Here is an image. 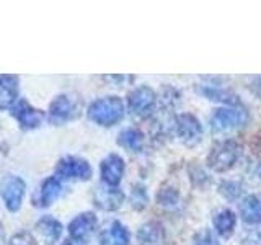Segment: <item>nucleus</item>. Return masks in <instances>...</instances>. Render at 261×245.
<instances>
[{
  "label": "nucleus",
  "mask_w": 261,
  "mask_h": 245,
  "mask_svg": "<svg viewBox=\"0 0 261 245\" xmlns=\"http://www.w3.org/2000/svg\"><path fill=\"white\" fill-rule=\"evenodd\" d=\"M24 190H27V183L16 175H7L0 182V194H2V200L10 212L20 209Z\"/></svg>",
  "instance_id": "obj_7"
},
{
  "label": "nucleus",
  "mask_w": 261,
  "mask_h": 245,
  "mask_svg": "<svg viewBox=\"0 0 261 245\" xmlns=\"http://www.w3.org/2000/svg\"><path fill=\"white\" fill-rule=\"evenodd\" d=\"M147 203H149V196H147V191L142 185H134L133 186V191H130V204H133V208L141 211L147 206Z\"/></svg>",
  "instance_id": "obj_23"
},
{
  "label": "nucleus",
  "mask_w": 261,
  "mask_h": 245,
  "mask_svg": "<svg viewBox=\"0 0 261 245\" xmlns=\"http://www.w3.org/2000/svg\"><path fill=\"white\" fill-rule=\"evenodd\" d=\"M62 193V183L57 177H49L46 178L43 185L39 186L38 193L35 194V206L39 208H47L59 198Z\"/></svg>",
  "instance_id": "obj_13"
},
{
  "label": "nucleus",
  "mask_w": 261,
  "mask_h": 245,
  "mask_svg": "<svg viewBox=\"0 0 261 245\" xmlns=\"http://www.w3.org/2000/svg\"><path fill=\"white\" fill-rule=\"evenodd\" d=\"M36 229L41 235V239L44 240L46 245H53L59 240V237L62 234V224L57 219L51 216H44L41 217L36 223Z\"/></svg>",
  "instance_id": "obj_17"
},
{
  "label": "nucleus",
  "mask_w": 261,
  "mask_h": 245,
  "mask_svg": "<svg viewBox=\"0 0 261 245\" xmlns=\"http://www.w3.org/2000/svg\"><path fill=\"white\" fill-rule=\"evenodd\" d=\"M175 131L179 141L186 145H194L201 141L202 137V126L199 119L191 113L178 114L175 119Z\"/></svg>",
  "instance_id": "obj_8"
},
{
  "label": "nucleus",
  "mask_w": 261,
  "mask_h": 245,
  "mask_svg": "<svg viewBox=\"0 0 261 245\" xmlns=\"http://www.w3.org/2000/svg\"><path fill=\"white\" fill-rule=\"evenodd\" d=\"M248 111L242 106H224L212 113L211 129L214 133H228V131L240 129L248 122Z\"/></svg>",
  "instance_id": "obj_3"
},
{
  "label": "nucleus",
  "mask_w": 261,
  "mask_h": 245,
  "mask_svg": "<svg viewBox=\"0 0 261 245\" xmlns=\"http://www.w3.org/2000/svg\"><path fill=\"white\" fill-rule=\"evenodd\" d=\"M12 116L16 118L23 129H35L44 119V113L41 110L33 108L27 100H20L12 108Z\"/></svg>",
  "instance_id": "obj_10"
},
{
  "label": "nucleus",
  "mask_w": 261,
  "mask_h": 245,
  "mask_svg": "<svg viewBox=\"0 0 261 245\" xmlns=\"http://www.w3.org/2000/svg\"><path fill=\"white\" fill-rule=\"evenodd\" d=\"M96 226L98 220L93 212H82L69 224V234L73 240L84 242L95 232Z\"/></svg>",
  "instance_id": "obj_12"
},
{
  "label": "nucleus",
  "mask_w": 261,
  "mask_h": 245,
  "mask_svg": "<svg viewBox=\"0 0 261 245\" xmlns=\"http://www.w3.org/2000/svg\"><path fill=\"white\" fill-rule=\"evenodd\" d=\"M139 245H163L165 243V231L159 223H147L141 226L137 232Z\"/></svg>",
  "instance_id": "obj_18"
},
{
  "label": "nucleus",
  "mask_w": 261,
  "mask_h": 245,
  "mask_svg": "<svg viewBox=\"0 0 261 245\" xmlns=\"http://www.w3.org/2000/svg\"><path fill=\"white\" fill-rule=\"evenodd\" d=\"M202 93L206 95L209 100L222 102V103H227L230 106H235L237 103H239L235 93H232L230 90H225V88L219 87V85H206L202 88Z\"/></svg>",
  "instance_id": "obj_21"
},
{
  "label": "nucleus",
  "mask_w": 261,
  "mask_h": 245,
  "mask_svg": "<svg viewBox=\"0 0 261 245\" xmlns=\"http://www.w3.org/2000/svg\"><path fill=\"white\" fill-rule=\"evenodd\" d=\"M118 144L129 152H139L144 147V134L136 128H126L119 133Z\"/></svg>",
  "instance_id": "obj_20"
},
{
  "label": "nucleus",
  "mask_w": 261,
  "mask_h": 245,
  "mask_svg": "<svg viewBox=\"0 0 261 245\" xmlns=\"http://www.w3.org/2000/svg\"><path fill=\"white\" fill-rule=\"evenodd\" d=\"M56 177L59 180H82V182H87L92 177V167L85 159L69 155V157H64L57 162Z\"/></svg>",
  "instance_id": "obj_6"
},
{
  "label": "nucleus",
  "mask_w": 261,
  "mask_h": 245,
  "mask_svg": "<svg viewBox=\"0 0 261 245\" xmlns=\"http://www.w3.org/2000/svg\"><path fill=\"white\" fill-rule=\"evenodd\" d=\"M101 245H129L130 235L124 224H121L119 220H113L108 229L100 234Z\"/></svg>",
  "instance_id": "obj_15"
},
{
  "label": "nucleus",
  "mask_w": 261,
  "mask_h": 245,
  "mask_svg": "<svg viewBox=\"0 0 261 245\" xmlns=\"http://www.w3.org/2000/svg\"><path fill=\"white\" fill-rule=\"evenodd\" d=\"M240 217L247 224L261 223V194H248L240 201Z\"/></svg>",
  "instance_id": "obj_14"
},
{
  "label": "nucleus",
  "mask_w": 261,
  "mask_h": 245,
  "mask_svg": "<svg viewBox=\"0 0 261 245\" xmlns=\"http://www.w3.org/2000/svg\"><path fill=\"white\" fill-rule=\"evenodd\" d=\"M122 201H124V193L118 186H110L106 183H101L93 191L95 206L103 211H116L121 208Z\"/></svg>",
  "instance_id": "obj_9"
},
{
  "label": "nucleus",
  "mask_w": 261,
  "mask_h": 245,
  "mask_svg": "<svg viewBox=\"0 0 261 245\" xmlns=\"http://www.w3.org/2000/svg\"><path fill=\"white\" fill-rule=\"evenodd\" d=\"M64 245H82V242H79V240H73V239H67L64 242Z\"/></svg>",
  "instance_id": "obj_28"
},
{
  "label": "nucleus",
  "mask_w": 261,
  "mask_h": 245,
  "mask_svg": "<svg viewBox=\"0 0 261 245\" xmlns=\"http://www.w3.org/2000/svg\"><path fill=\"white\" fill-rule=\"evenodd\" d=\"M18 96V77L0 76V110L10 108Z\"/></svg>",
  "instance_id": "obj_16"
},
{
  "label": "nucleus",
  "mask_w": 261,
  "mask_h": 245,
  "mask_svg": "<svg viewBox=\"0 0 261 245\" xmlns=\"http://www.w3.org/2000/svg\"><path fill=\"white\" fill-rule=\"evenodd\" d=\"M259 90H261V84H259Z\"/></svg>",
  "instance_id": "obj_30"
},
{
  "label": "nucleus",
  "mask_w": 261,
  "mask_h": 245,
  "mask_svg": "<svg viewBox=\"0 0 261 245\" xmlns=\"http://www.w3.org/2000/svg\"><path fill=\"white\" fill-rule=\"evenodd\" d=\"M219 190H220V194L225 196L227 200H230V201H235V200H239L242 193H243V188L239 182H232V180H227V182H222L219 186Z\"/></svg>",
  "instance_id": "obj_22"
},
{
  "label": "nucleus",
  "mask_w": 261,
  "mask_h": 245,
  "mask_svg": "<svg viewBox=\"0 0 261 245\" xmlns=\"http://www.w3.org/2000/svg\"><path fill=\"white\" fill-rule=\"evenodd\" d=\"M127 106L133 114L139 118H149L157 108V95L147 85H141L134 88L127 95Z\"/></svg>",
  "instance_id": "obj_5"
},
{
  "label": "nucleus",
  "mask_w": 261,
  "mask_h": 245,
  "mask_svg": "<svg viewBox=\"0 0 261 245\" xmlns=\"http://www.w3.org/2000/svg\"><path fill=\"white\" fill-rule=\"evenodd\" d=\"M10 245H38V243L30 232H18L12 237Z\"/></svg>",
  "instance_id": "obj_26"
},
{
  "label": "nucleus",
  "mask_w": 261,
  "mask_h": 245,
  "mask_svg": "<svg viewBox=\"0 0 261 245\" xmlns=\"http://www.w3.org/2000/svg\"><path fill=\"white\" fill-rule=\"evenodd\" d=\"M242 157V144L235 139L220 141L211 149L207 155V167L214 172L230 170Z\"/></svg>",
  "instance_id": "obj_2"
},
{
  "label": "nucleus",
  "mask_w": 261,
  "mask_h": 245,
  "mask_svg": "<svg viewBox=\"0 0 261 245\" xmlns=\"http://www.w3.org/2000/svg\"><path fill=\"white\" fill-rule=\"evenodd\" d=\"M212 223H214L216 232L220 237L230 239L237 226V216L230 209H219L214 214V217H212Z\"/></svg>",
  "instance_id": "obj_19"
},
{
  "label": "nucleus",
  "mask_w": 261,
  "mask_h": 245,
  "mask_svg": "<svg viewBox=\"0 0 261 245\" xmlns=\"http://www.w3.org/2000/svg\"><path fill=\"white\" fill-rule=\"evenodd\" d=\"M82 102L73 95H59L49 105V121L61 126L80 116Z\"/></svg>",
  "instance_id": "obj_4"
},
{
  "label": "nucleus",
  "mask_w": 261,
  "mask_h": 245,
  "mask_svg": "<svg viewBox=\"0 0 261 245\" xmlns=\"http://www.w3.org/2000/svg\"><path fill=\"white\" fill-rule=\"evenodd\" d=\"M194 245H220V243L217 240V237L212 234L209 229H202L201 232L196 234Z\"/></svg>",
  "instance_id": "obj_25"
},
{
  "label": "nucleus",
  "mask_w": 261,
  "mask_h": 245,
  "mask_svg": "<svg viewBox=\"0 0 261 245\" xmlns=\"http://www.w3.org/2000/svg\"><path fill=\"white\" fill-rule=\"evenodd\" d=\"M124 116V105L119 96H103L88 106V118L100 126H114Z\"/></svg>",
  "instance_id": "obj_1"
},
{
  "label": "nucleus",
  "mask_w": 261,
  "mask_h": 245,
  "mask_svg": "<svg viewBox=\"0 0 261 245\" xmlns=\"http://www.w3.org/2000/svg\"><path fill=\"white\" fill-rule=\"evenodd\" d=\"M4 239V227H2V224H0V240Z\"/></svg>",
  "instance_id": "obj_29"
},
{
  "label": "nucleus",
  "mask_w": 261,
  "mask_h": 245,
  "mask_svg": "<svg viewBox=\"0 0 261 245\" xmlns=\"http://www.w3.org/2000/svg\"><path fill=\"white\" fill-rule=\"evenodd\" d=\"M243 245H261V231H248L242 239Z\"/></svg>",
  "instance_id": "obj_27"
},
{
  "label": "nucleus",
  "mask_w": 261,
  "mask_h": 245,
  "mask_svg": "<svg viewBox=\"0 0 261 245\" xmlns=\"http://www.w3.org/2000/svg\"><path fill=\"white\" fill-rule=\"evenodd\" d=\"M157 201L163 206H173L178 203V191L175 188H162L157 194Z\"/></svg>",
  "instance_id": "obj_24"
},
{
  "label": "nucleus",
  "mask_w": 261,
  "mask_h": 245,
  "mask_svg": "<svg viewBox=\"0 0 261 245\" xmlns=\"http://www.w3.org/2000/svg\"><path fill=\"white\" fill-rule=\"evenodd\" d=\"M100 172L103 183L110 186H118L122 180V175H124V160L118 154H110L108 157L103 159Z\"/></svg>",
  "instance_id": "obj_11"
}]
</instances>
